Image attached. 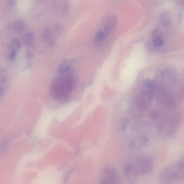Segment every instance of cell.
Masks as SVG:
<instances>
[{"mask_svg": "<svg viewBox=\"0 0 184 184\" xmlns=\"http://www.w3.org/2000/svg\"><path fill=\"white\" fill-rule=\"evenodd\" d=\"M183 161H179L169 165L160 173L159 180L162 184L181 183L184 181Z\"/></svg>", "mask_w": 184, "mask_h": 184, "instance_id": "obj_1", "label": "cell"}, {"mask_svg": "<svg viewBox=\"0 0 184 184\" xmlns=\"http://www.w3.org/2000/svg\"><path fill=\"white\" fill-rule=\"evenodd\" d=\"M72 91L68 84L66 75L56 77L51 85L50 93L53 98L57 100H66Z\"/></svg>", "mask_w": 184, "mask_h": 184, "instance_id": "obj_2", "label": "cell"}, {"mask_svg": "<svg viewBox=\"0 0 184 184\" xmlns=\"http://www.w3.org/2000/svg\"><path fill=\"white\" fill-rule=\"evenodd\" d=\"M182 121L181 114L177 113L165 119L160 124V133L166 136H171L175 133L179 128Z\"/></svg>", "mask_w": 184, "mask_h": 184, "instance_id": "obj_3", "label": "cell"}, {"mask_svg": "<svg viewBox=\"0 0 184 184\" xmlns=\"http://www.w3.org/2000/svg\"><path fill=\"white\" fill-rule=\"evenodd\" d=\"M154 162L149 157H144L132 163L131 175L139 176L149 173L154 167Z\"/></svg>", "mask_w": 184, "mask_h": 184, "instance_id": "obj_4", "label": "cell"}, {"mask_svg": "<svg viewBox=\"0 0 184 184\" xmlns=\"http://www.w3.org/2000/svg\"><path fill=\"white\" fill-rule=\"evenodd\" d=\"M119 181V173L115 167L111 165L106 167L101 174L100 183L117 184Z\"/></svg>", "mask_w": 184, "mask_h": 184, "instance_id": "obj_5", "label": "cell"}, {"mask_svg": "<svg viewBox=\"0 0 184 184\" xmlns=\"http://www.w3.org/2000/svg\"><path fill=\"white\" fill-rule=\"evenodd\" d=\"M118 18L115 14L110 13L106 16L103 21L104 30L106 36L109 33L116 27Z\"/></svg>", "mask_w": 184, "mask_h": 184, "instance_id": "obj_6", "label": "cell"}, {"mask_svg": "<svg viewBox=\"0 0 184 184\" xmlns=\"http://www.w3.org/2000/svg\"><path fill=\"white\" fill-rule=\"evenodd\" d=\"M21 46V42L19 40L14 39L12 41L8 55V58L11 62H14L16 60Z\"/></svg>", "mask_w": 184, "mask_h": 184, "instance_id": "obj_7", "label": "cell"}, {"mask_svg": "<svg viewBox=\"0 0 184 184\" xmlns=\"http://www.w3.org/2000/svg\"><path fill=\"white\" fill-rule=\"evenodd\" d=\"M149 142V138L148 137L145 135H141L132 139L130 145L132 148L134 149H140L146 147Z\"/></svg>", "mask_w": 184, "mask_h": 184, "instance_id": "obj_8", "label": "cell"}, {"mask_svg": "<svg viewBox=\"0 0 184 184\" xmlns=\"http://www.w3.org/2000/svg\"><path fill=\"white\" fill-rule=\"evenodd\" d=\"M9 83L7 72L4 68L0 67V86L7 89Z\"/></svg>", "mask_w": 184, "mask_h": 184, "instance_id": "obj_9", "label": "cell"}, {"mask_svg": "<svg viewBox=\"0 0 184 184\" xmlns=\"http://www.w3.org/2000/svg\"><path fill=\"white\" fill-rule=\"evenodd\" d=\"M159 20L161 24L165 27H168L172 22V18L170 14L167 12H163L160 15Z\"/></svg>", "mask_w": 184, "mask_h": 184, "instance_id": "obj_10", "label": "cell"}, {"mask_svg": "<svg viewBox=\"0 0 184 184\" xmlns=\"http://www.w3.org/2000/svg\"><path fill=\"white\" fill-rule=\"evenodd\" d=\"M23 41L26 45L30 47H33L35 45V37L33 33L28 32L23 36Z\"/></svg>", "mask_w": 184, "mask_h": 184, "instance_id": "obj_11", "label": "cell"}, {"mask_svg": "<svg viewBox=\"0 0 184 184\" xmlns=\"http://www.w3.org/2000/svg\"><path fill=\"white\" fill-rule=\"evenodd\" d=\"M26 23L22 20H17L14 21L12 25L13 29L17 32H22L27 28Z\"/></svg>", "mask_w": 184, "mask_h": 184, "instance_id": "obj_12", "label": "cell"}, {"mask_svg": "<svg viewBox=\"0 0 184 184\" xmlns=\"http://www.w3.org/2000/svg\"><path fill=\"white\" fill-rule=\"evenodd\" d=\"M70 69V65L68 61L63 62L59 67L58 71L61 74H64L69 72Z\"/></svg>", "mask_w": 184, "mask_h": 184, "instance_id": "obj_13", "label": "cell"}, {"mask_svg": "<svg viewBox=\"0 0 184 184\" xmlns=\"http://www.w3.org/2000/svg\"><path fill=\"white\" fill-rule=\"evenodd\" d=\"M52 32L50 28H45L42 32V39L43 41L46 42L48 41L51 36Z\"/></svg>", "mask_w": 184, "mask_h": 184, "instance_id": "obj_14", "label": "cell"}, {"mask_svg": "<svg viewBox=\"0 0 184 184\" xmlns=\"http://www.w3.org/2000/svg\"><path fill=\"white\" fill-rule=\"evenodd\" d=\"M70 4L68 0H65L64 1L62 9V12L64 15H67L69 12Z\"/></svg>", "mask_w": 184, "mask_h": 184, "instance_id": "obj_15", "label": "cell"}, {"mask_svg": "<svg viewBox=\"0 0 184 184\" xmlns=\"http://www.w3.org/2000/svg\"><path fill=\"white\" fill-rule=\"evenodd\" d=\"M132 163H128L124 166L123 172L125 175L127 177H129L131 175L132 171Z\"/></svg>", "mask_w": 184, "mask_h": 184, "instance_id": "obj_16", "label": "cell"}, {"mask_svg": "<svg viewBox=\"0 0 184 184\" xmlns=\"http://www.w3.org/2000/svg\"><path fill=\"white\" fill-rule=\"evenodd\" d=\"M106 36L104 32L100 31L97 32L95 36V40L97 42L102 41L104 40Z\"/></svg>", "mask_w": 184, "mask_h": 184, "instance_id": "obj_17", "label": "cell"}, {"mask_svg": "<svg viewBox=\"0 0 184 184\" xmlns=\"http://www.w3.org/2000/svg\"><path fill=\"white\" fill-rule=\"evenodd\" d=\"M129 123V120L128 118H124L122 120L121 124V128L122 131H124L126 130Z\"/></svg>", "mask_w": 184, "mask_h": 184, "instance_id": "obj_18", "label": "cell"}, {"mask_svg": "<svg viewBox=\"0 0 184 184\" xmlns=\"http://www.w3.org/2000/svg\"><path fill=\"white\" fill-rule=\"evenodd\" d=\"M163 44V40L160 37L155 38L154 41V44L155 46L157 47H161Z\"/></svg>", "mask_w": 184, "mask_h": 184, "instance_id": "obj_19", "label": "cell"}, {"mask_svg": "<svg viewBox=\"0 0 184 184\" xmlns=\"http://www.w3.org/2000/svg\"><path fill=\"white\" fill-rule=\"evenodd\" d=\"M8 139H6L0 145V152H3L8 147Z\"/></svg>", "mask_w": 184, "mask_h": 184, "instance_id": "obj_20", "label": "cell"}, {"mask_svg": "<svg viewBox=\"0 0 184 184\" xmlns=\"http://www.w3.org/2000/svg\"><path fill=\"white\" fill-rule=\"evenodd\" d=\"M25 56L26 58L29 60H31L34 58V54L32 51L30 50H28L26 51Z\"/></svg>", "mask_w": 184, "mask_h": 184, "instance_id": "obj_21", "label": "cell"}, {"mask_svg": "<svg viewBox=\"0 0 184 184\" xmlns=\"http://www.w3.org/2000/svg\"><path fill=\"white\" fill-rule=\"evenodd\" d=\"M16 0H7V5L9 7H13L15 5Z\"/></svg>", "mask_w": 184, "mask_h": 184, "instance_id": "obj_22", "label": "cell"}, {"mask_svg": "<svg viewBox=\"0 0 184 184\" xmlns=\"http://www.w3.org/2000/svg\"><path fill=\"white\" fill-rule=\"evenodd\" d=\"M56 44V41L55 39L50 40L48 43V46L50 48H53L55 46Z\"/></svg>", "mask_w": 184, "mask_h": 184, "instance_id": "obj_23", "label": "cell"}, {"mask_svg": "<svg viewBox=\"0 0 184 184\" xmlns=\"http://www.w3.org/2000/svg\"><path fill=\"white\" fill-rule=\"evenodd\" d=\"M159 115V113L157 111L153 112L151 114V117L153 119H157Z\"/></svg>", "mask_w": 184, "mask_h": 184, "instance_id": "obj_24", "label": "cell"}, {"mask_svg": "<svg viewBox=\"0 0 184 184\" xmlns=\"http://www.w3.org/2000/svg\"><path fill=\"white\" fill-rule=\"evenodd\" d=\"M6 90V89L0 86V100L3 97Z\"/></svg>", "mask_w": 184, "mask_h": 184, "instance_id": "obj_25", "label": "cell"}, {"mask_svg": "<svg viewBox=\"0 0 184 184\" xmlns=\"http://www.w3.org/2000/svg\"><path fill=\"white\" fill-rule=\"evenodd\" d=\"M55 30L58 34H60L62 31V27L60 25H56L55 26Z\"/></svg>", "mask_w": 184, "mask_h": 184, "instance_id": "obj_26", "label": "cell"}]
</instances>
